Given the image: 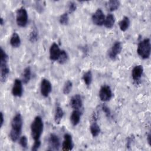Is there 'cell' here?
I'll return each instance as SVG.
<instances>
[{
  "label": "cell",
  "mask_w": 151,
  "mask_h": 151,
  "mask_svg": "<svg viewBox=\"0 0 151 151\" xmlns=\"http://www.w3.org/2000/svg\"><path fill=\"white\" fill-rule=\"evenodd\" d=\"M147 140L149 145H150V142H151V134L150 133H149L147 136Z\"/></svg>",
  "instance_id": "obj_36"
},
{
  "label": "cell",
  "mask_w": 151,
  "mask_h": 151,
  "mask_svg": "<svg viewBox=\"0 0 151 151\" xmlns=\"http://www.w3.org/2000/svg\"><path fill=\"white\" fill-rule=\"evenodd\" d=\"M0 20H1V22H0V24H1V25H2L4 24V19H3L2 18H1Z\"/></svg>",
  "instance_id": "obj_37"
},
{
  "label": "cell",
  "mask_w": 151,
  "mask_h": 151,
  "mask_svg": "<svg viewBox=\"0 0 151 151\" xmlns=\"http://www.w3.org/2000/svg\"><path fill=\"white\" fill-rule=\"evenodd\" d=\"M69 21V17L67 12L63 14L59 18V22L61 25H67Z\"/></svg>",
  "instance_id": "obj_27"
},
{
  "label": "cell",
  "mask_w": 151,
  "mask_h": 151,
  "mask_svg": "<svg viewBox=\"0 0 151 151\" xmlns=\"http://www.w3.org/2000/svg\"><path fill=\"white\" fill-rule=\"evenodd\" d=\"M70 105L74 110H80L83 106V100L80 95L75 94L70 101Z\"/></svg>",
  "instance_id": "obj_12"
},
{
  "label": "cell",
  "mask_w": 151,
  "mask_h": 151,
  "mask_svg": "<svg viewBox=\"0 0 151 151\" xmlns=\"http://www.w3.org/2000/svg\"><path fill=\"white\" fill-rule=\"evenodd\" d=\"M38 38V32L36 29H33L29 34V40L31 42H35Z\"/></svg>",
  "instance_id": "obj_28"
},
{
  "label": "cell",
  "mask_w": 151,
  "mask_h": 151,
  "mask_svg": "<svg viewBox=\"0 0 151 151\" xmlns=\"http://www.w3.org/2000/svg\"><path fill=\"white\" fill-rule=\"evenodd\" d=\"M31 68L29 67H27L22 72L21 81L24 84H27L31 80Z\"/></svg>",
  "instance_id": "obj_19"
},
{
  "label": "cell",
  "mask_w": 151,
  "mask_h": 151,
  "mask_svg": "<svg viewBox=\"0 0 151 151\" xmlns=\"http://www.w3.org/2000/svg\"><path fill=\"white\" fill-rule=\"evenodd\" d=\"M9 43L14 48H18L21 45V39L19 35L17 32H14L10 38Z\"/></svg>",
  "instance_id": "obj_17"
},
{
  "label": "cell",
  "mask_w": 151,
  "mask_h": 151,
  "mask_svg": "<svg viewBox=\"0 0 151 151\" xmlns=\"http://www.w3.org/2000/svg\"><path fill=\"white\" fill-rule=\"evenodd\" d=\"M90 133L93 137L97 136L100 133V127L96 121H93L90 126Z\"/></svg>",
  "instance_id": "obj_22"
},
{
  "label": "cell",
  "mask_w": 151,
  "mask_h": 151,
  "mask_svg": "<svg viewBox=\"0 0 151 151\" xmlns=\"http://www.w3.org/2000/svg\"><path fill=\"white\" fill-rule=\"evenodd\" d=\"M120 2L117 0H111L109 1L106 4V8L109 11H114L117 10L120 6Z\"/></svg>",
  "instance_id": "obj_18"
},
{
  "label": "cell",
  "mask_w": 151,
  "mask_h": 151,
  "mask_svg": "<svg viewBox=\"0 0 151 151\" xmlns=\"http://www.w3.org/2000/svg\"><path fill=\"white\" fill-rule=\"evenodd\" d=\"M64 116V111L60 106H57L55 108L54 114V122L56 124H59Z\"/></svg>",
  "instance_id": "obj_20"
},
{
  "label": "cell",
  "mask_w": 151,
  "mask_h": 151,
  "mask_svg": "<svg viewBox=\"0 0 151 151\" xmlns=\"http://www.w3.org/2000/svg\"><path fill=\"white\" fill-rule=\"evenodd\" d=\"M8 55L6 52L1 48V55H0V76L1 81L5 82L9 75V68L8 65Z\"/></svg>",
  "instance_id": "obj_2"
},
{
  "label": "cell",
  "mask_w": 151,
  "mask_h": 151,
  "mask_svg": "<svg viewBox=\"0 0 151 151\" xmlns=\"http://www.w3.org/2000/svg\"><path fill=\"white\" fill-rule=\"evenodd\" d=\"M23 120L20 113H17L11 121V129L9 133V137L13 142H15L19 138L22 132Z\"/></svg>",
  "instance_id": "obj_1"
},
{
  "label": "cell",
  "mask_w": 151,
  "mask_h": 151,
  "mask_svg": "<svg viewBox=\"0 0 151 151\" xmlns=\"http://www.w3.org/2000/svg\"><path fill=\"white\" fill-rule=\"evenodd\" d=\"M73 148V142L71 136L66 133L64 136V140L62 143V149L65 151L72 150Z\"/></svg>",
  "instance_id": "obj_14"
},
{
  "label": "cell",
  "mask_w": 151,
  "mask_h": 151,
  "mask_svg": "<svg viewBox=\"0 0 151 151\" xmlns=\"http://www.w3.org/2000/svg\"><path fill=\"white\" fill-rule=\"evenodd\" d=\"M105 18L103 11L101 9H97L93 14L91 19L94 24L98 26H101L104 24Z\"/></svg>",
  "instance_id": "obj_8"
},
{
  "label": "cell",
  "mask_w": 151,
  "mask_h": 151,
  "mask_svg": "<svg viewBox=\"0 0 151 151\" xmlns=\"http://www.w3.org/2000/svg\"><path fill=\"white\" fill-rule=\"evenodd\" d=\"M143 68L142 65H136L133 68L132 72V76L133 80L135 81H139L143 74Z\"/></svg>",
  "instance_id": "obj_15"
},
{
  "label": "cell",
  "mask_w": 151,
  "mask_h": 151,
  "mask_svg": "<svg viewBox=\"0 0 151 151\" xmlns=\"http://www.w3.org/2000/svg\"><path fill=\"white\" fill-rule=\"evenodd\" d=\"M28 14L26 9L21 7L17 10L16 22L20 27H25L28 23Z\"/></svg>",
  "instance_id": "obj_5"
},
{
  "label": "cell",
  "mask_w": 151,
  "mask_h": 151,
  "mask_svg": "<svg viewBox=\"0 0 151 151\" xmlns=\"http://www.w3.org/2000/svg\"><path fill=\"white\" fill-rule=\"evenodd\" d=\"M115 18L112 14H109L105 18L104 24L107 28H111L114 24Z\"/></svg>",
  "instance_id": "obj_21"
},
{
  "label": "cell",
  "mask_w": 151,
  "mask_h": 151,
  "mask_svg": "<svg viewBox=\"0 0 151 151\" xmlns=\"http://www.w3.org/2000/svg\"><path fill=\"white\" fill-rule=\"evenodd\" d=\"M61 50L57 44L54 42L50 48V58L52 61H57L60 56Z\"/></svg>",
  "instance_id": "obj_13"
},
{
  "label": "cell",
  "mask_w": 151,
  "mask_h": 151,
  "mask_svg": "<svg viewBox=\"0 0 151 151\" xmlns=\"http://www.w3.org/2000/svg\"><path fill=\"white\" fill-rule=\"evenodd\" d=\"M112 91L110 87L107 85H103L101 87L99 91V97L101 101H109L112 97Z\"/></svg>",
  "instance_id": "obj_7"
},
{
  "label": "cell",
  "mask_w": 151,
  "mask_h": 151,
  "mask_svg": "<svg viewBox=\"0 0 151 151\" xmlns=\"http://www.w3.org/2000/svg\"><path fill=\"white\" fill-rule=\"evenodd\" d=\"M40 3H41V2H36V4H35V9H36L38 12H41L40 11H42L43 10V9H44L43 5H41Z\"/></svg>",
  "instance_id": "obj_33"
},
{
  "label": "cell",
  "mask_w": 151,
  "mask_h": 151,
  "mask_svg": "<svg viewBox=\"0 0 151 151\" xmlns=\"http://www.w3.org/2000/svg\"><path fill=\"white\" fill-rule=\"evenodd\" d=\"M19 143L21 146L25 149L28 147V139L25 136H22L19 139Z\"/></svg>",
  "instance_id": "obj_29"
},
{
  "label": "cell",
  "mask_w": 151,
  "mask_h": 151,
  "mask_svg": "<svg viewBox=\"0 0 151 151\" xmlns=\"http://www.w3.org/2000/svg\"><path fill=\"white\" fill-rule=\"evenodd\" d=\"M68 12L69 13H73L74 12L77 8V5L74 2H70L68 4Z\"/></svg>",
  "instance_id": "obj_30"
},
{
  "label": "cell",
  "mask_w": 151,
  "mask_h": 151,
  "mask_svg": "<svg viewBox=\"0 0 151 151\" xmlns=\"http://www.w3.org/2000/svg\"><path fill=\"white\" fill-rule=\"evenodd\" d=\"M133 137H129L128 139H127V147H130L132 145V142L133 141Z\"/></svg>",
  "instance_id": "obj_34"
},
{
  "label": "cell",
  "mask_w": 151,
  "mask_h": 151,
  "mask_svg": "<svg viewBox=\"0 0 151 151\" xmlns=\"http://www.w3.org/2000/svg\"><path fill=\"white\" fill-rule=\"evenodd\" d=\"M101 109H102V110L103 111V112L105 113L106 116L107 117H110L111 116V111H110L109 108L106 105L103 104L101 106Z\"/></svg>",
  "instance_id": "obj_32"
},
{
  "label": "cell",
  "mask_w": 151,
  "mask_h": 151,
  "mask_svg": "<svg viewBox=\"0 0 151 151\" xmlns=\"http://www.w3.org/2000/svg\"><path fill=\"white\" fill-rule=\"evenodd\" d=\"M44 129V123L42 118L36 116L31 124V132L32 139L34 140H40V137Z\"/></svg>",
  "instance_id": "obj_3"
},
{
  "label": "cell",
  "mask_w": 151,
  "mask_h": 151,
  "mask_svg": "<svg viewBox=\"0 0 151 151\" xmlns=\"http://www.w3.org/2000/svg\"><path fill=\"white\" fill-rule=\"evenodd\" d=\"M21 80L16 78L14 81L12 88V94L15 97H21L23 93V87Z\"/></svg>",
  "instance_id": "obj_10"
},
{
  "label": "cell",
  "mask_w": 151,
  "mask_h": 151,
  "mask_svg": "<svg viewBox=\"0 0 151 151\" xmlns=\"http://www.w3.org/2000/svg\"><path fill=\"white\" fill-rule=\"evenodd\" d=\"M119 28L122 31H126L129 27L130 19L129 17L125 16L119 23Z\"/></svg>",
  "instance_id": "obj_23"
},
{
  "label": "cell",
  "mask_w": 151,
  "mask_h": 151,
  "mask_svg": "<svg viewBox=\"0 0 151 151\" xmlns=\"http://www.w3.org/2000/svg\"><path fill=\"white\" fill-rule=\"evenodd\" d=\"M52 91V86L49 80L43 78L40 85L41 94L44 97H47Z\"/></svg>",
  "instance_id": "obj_9"
},
{
  "label": "cell",
  "mask_w": 151,
  "mask_h": 151,
  "mask_svg": "<svg viewBox=\"0 0 151 151\" xmlns=\"http://www.w3.org/2000/svg\"><path fill=\"white\" fill-rule=\"evenodd\" d=\"M60 140L59 137L54 134L51 133L48 139V150H58L60 147Z\"/></svg>",
  "instance_id": "obj_6"
},
{
  "label": "cell",
  "mask_w": 151,
  "mask_h": 151,
  "mask_svg": "<svg viewBox=\"0 0 151 151\" xmlns=\"http://www.w3.org/2000/svg\"><path fill=\"white\" fill-rule=\"evenodd\" d=\"M92 79H93L92 73L90 70H88L87 72H86L83 76V80L87 86H90L92 82Z\"/></svg>",
  "instance_id": "obj_24"
},
{
  "label": "cell",
  "mask_w": 151,
  "mask_h": 151,
  "mask_svg": "<svg viewBox=\"0 0 151 151\" xmlns=\"http://www.w3.org/2000/svg\"><path fill=\"white\" fill-rule=\"evenodd\" d=\"M81 113L79 110H74L70 116V122L73 126H77L80 120Z\"/></svg>",
  "instance_id": "obj_16"
},
{
  "label": "cell",
  "mask_w": 151,
  "mask_h": 151,
  "mask_svg": "<svg viewBox=\"0 0 151 151\" xmlns=\"http://www.w3.org/2000/svg\"><path fill=\"white\" fill-rule=\"evenodd\" d=\"M150 51L151 45L149 38H145L138 44L137 52L142 58H149L150 55Z\"/></svg>",
  "instance_id": "obj_4"
},
{
  "label": "cell",
  "mask_w": 151,
  "mask_h": 151,
  "mask_svg": "<svg viewBox=\"0 0 151 151\" xmlns=\"http://www.w3.org/2000/svg\"><path fill=\"white\" fill-rule=\"evenodd\" d=\"M41 140H34V143L33 144V145L32 146V147H31V150L32 151H36L37 150L40 146H41Z\"/></svg>",
  "instance_id": "obj_31"
},
{
  "label": "cell",
  "mask_w": 151,
  "mask_h": 151,
  "mask_svg": "<svg viewBox=\"0 0 151 151\" xmlns=\"http://www.w3.org/2000/svg\"><path fill=\"white\" fill-rule=\"evenodd\" d=\"M68 58V56L67 52L64 50H61L57 61L60 64H63L67 62Z\"/></svg>",
  "instance_id": "obj_26"
},
{
  "label": "cell",
  "mask_w": 151,
  "mask_h": 151,
  "mask_svg": "<svg viewBox=\"0 0 151 151\" xmlns=\"http://www.w3.org/2000/svg\"><path fill=\"white\" fill-rule=\"evenodd\" d=\"M122 50V44L120 41H116L112 45L111 49L109 51V57L111 60H115L117 56L120 53Z\"/></svg>",
  "instance_id": "obj_11"
},
{
  "label": "cell",
  "mask_w": 151,
  "mask_h": 151,
  "mask_svg": "<svg viewBox=\"0 0 151 151\" xmlns=\"http://www.w3.org/2000/svg\"><path fill=\"white\" fill-rule=\"evenodd\" d=\"M4 123V117L3 113L1 111V127H2Z\"/></svg>",
  "instance_id": "obj_35"
},
{
  "label": "cell",
  "mask_w": 151,
  "mask_h": 151,
  "mask_svg": "<svg viewBox=\"0 0 151 151\" xmlns=\"http://www.w3.org/2000/svg\"><path fill=\"white\" fill-rule=\"evenodd\" d=\"M72 87H73V83L70 80H67L65 82L63 88V92L64 94L67 95L68 94L71 90H72Z\"/></svg>",
  "instance_id": "obj_25"
}]
</instances>
